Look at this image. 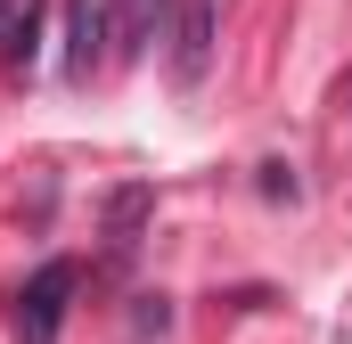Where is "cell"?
Listing matches in <instances>:
<instances>
[{
    "label": "cell",
    "instance_id": "obj_4",
    "mask_svg": "<svg viewBox=\"0 0 352 344\" xmlns=\"http://www.w3.org/2000/svg\"><path fill=\"white\" fill-rule=\"evenodd\" d=\"M41 41V0H0V66H25Z\"/></svg>",
    "mask_w": 352,
    "mask_h": 344
},
{
    "label": "cell",
    "instance_id": "obj_3",
    "mask_svg": "<svg viewBox=\"0 0 352 344\" xmlns=\"http://www.w3.org/2000/svg\"><path fill=\"white\" fill-rule=\"evenodd\" d=\"M205 50H213V0H180V25H173V74L180 83L205 74Z\"/></svg>",
    "mask_w": 352,
    "mask_h": 344
},
{
    "label": "cell",
    "instance_id": "obj_1",
    "mask_svg": "<svg viewBox=\"0 0 352 344\" xmlns=\"http://www.w3.org/2000/svg\"><path fill=\"white\" fill-rule=\"evenodd\" d=\"M66 295H74V262H41V270H33V287L16 295V336H25V344H58Z\"/></svg>",
    "mask_w": 352,
    "mask_h": 344
},
{
    "label": "cell",
    "instance_id": "obj_2",
    "mask_svg": "<svg viewBox=\"0 0 352 344\" xmlns=\"http://www.w3.org/2000/svg\"><path fill=\"white\" fill-rule=\"evenodd\" d=\"M107 58V0H66V74L82 83Z\"/></svg>",
    "mask_w": 352,
    "mask_h": 344
}]
</instances>
